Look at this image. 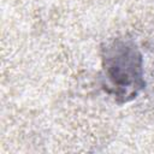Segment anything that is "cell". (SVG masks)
<instances>
[{"label": "cell", "instance_id": "1", "mask_svg": "<svg viewBox=\"0 0 154 154\" xmlns=\"http://www.w3.org/2000/svg\"><path fill=\"white\" fill-rule=\"evenodd\" d=\"M102 87L118 103L129 102L146 88L143 55L131 38L117 37L102 48Z\"/></svg>", "mask_w": 154, "mask_h": 154}]
</instances>
